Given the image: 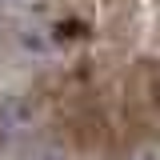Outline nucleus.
<instances>
[{
    "instance_id": "1",
    "label": "nucleus",
    "mask_w": 160,
    "mask_h": 160,
    "mask_svg": "<svg viewBox=\"0 0 160 160\" xmlns=\"http://www.w3.org/2000/svg\"><path fill=\"white\" fill-rule=\"evenodd\" d=\"M12 36H16V48L24 52V56H32V60H56V56H64L84 32H80V24L56 16V12H32V16H24L16 24Z\"/></svg>"
},
{
    "instance_id": "2",
    "label": "nucleus",
    "mask_w": 160,
    "mask_h": 160,
    "mask_svg": "<svg viewBox=\"0 0 160 160\" xmlns=\"http://www.w3.org/2000/svg\"><path fill=\"white\" fill-rule=\"evenodd\" d=\"M24 160H68L60 148H36V152H28Z\"/></svg>"
}]
</instances>
